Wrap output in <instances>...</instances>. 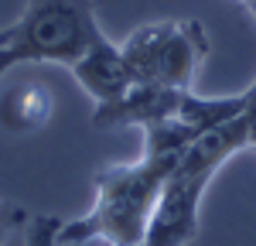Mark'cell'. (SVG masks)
Listing matches in <instances>:
<instances>
[{"instance_id": "6", "label": "cell", "mask_w": 256, "mask_h": 246, "mask_svg": "<svg viewBox=\"0 0 256 246\" xmlns=\"http://www.w3.org/2000/svg\"><path fill=\"white\" fill-rule=\"evenodd\" d=\"M55 102L41 82H20L0 100V123L10 134H34L52 120Z\"/></svg>"}, {"instance_id": "4", "label": "cell", "mask_w": 256, "mask_h": 246, "mask_svg": "<svg viewBox=\"0 0 256 246\" xmlns=\"http://www.w3.org/2000/svg\"><path fill=\"white\" fill-rule=\"evenodd\" d=\"M120 48L134 72V82L164 86V89H192L212 44L202 20L168 18L140 24L137 31L126 34Z\"/></svg>"}, {"instance_id": "5", "label": "cell", "mask_w": 256, "mask_h": 246, "mask_svg": "<svg viewBox=\"0 0 256 246\" xmlns=\"http://www.w3.org/2000/svg\"><path fill=\"white\" fill-rule=\"evenodd\" d=\"M72 76L82 89L92 96L96 106H110L120 96L130 92L134 86V72L123 58V48L113 44L110 38H99L76 65H72Z\"/></svg>"}, {"instance_id": "2", "label": "cell", "mask_w": 256, "mask_h": 246, "mask_svg": "<svg viewBox=\"0 0 256 246\" xmlns=\"http://www.w3.org/2000/svg\"><path fill=\"white\" fill-rule=\"evenodd\" d=\"M242 147H250V120H246V113L216 126V130H208L205 137H198L181 154L171 178L164 182V192H160L158 208L150 216L144 246H188L192 243L198 236V212H202V198H205L208 184L226 168V161L232 154H239Z\"/></svg>"}, {"instance_id": "3", "label": "cell", "mask_w": 256, "mask_h": 246, "mask_svg": "<svg viewBox=\"0 0 256 246\" xmlns=\"http://www.w3.org/2000/svg\"><path fill=\"white\" fill-rule=\"evenodd\" d=\"M99 38L106 34L96 20L92 0H28L20 20L10 24L7 48L14 52L18 65L52 62L72 68Z\"/></svg>"}, {"instance_id": "10", "label": "cell", "mask_w": 256, "mask_h": 246, "mask_svg": "<svg viewBox=\"0 0 256 246\" xmlns=\"http://www.w3.org/2000/svg\"><path fill=\"white\" fill-rule=\"evenodd\" d=\"M239 4H242V7H246V10L253 14V20H256V0H239Z\"/></svg>"}, {"instance_id": "8", "label": "cell", "mask_w": 256, "mask_h": 246, "mask_svg": "<svg viewBox=\"0 0 256 246\" xmlns=\"http://www.w3.org/2000/svg\"><path fill=\"white\" fill-rule=\"evenodd\" d=\"M58 232H62V222L55 216H31L28 219V240H24V246H62Z\"/></svg>"}, {"instance_id": "9", "label": "cell", "mask_w": 256, "mask_h": 246, "mask_svg": "<svg viewBox=\"0 0 256 246\" xmlns=\"http://www.w3.org/2000/svg\"><path fill=\"white\" fill-rule=\"evenodd\" d=\"M246 120H250V147L256 150V116H250V113H246Z\"/></svg>"}, {"instance_id": "1", "label": "cell", "mask_w": 256, "mask_h": 246, "mask_svg": "<svg viewBox=\"0 0 256 246\" xmlns=\"http://www.w3.org/2000/svg\"><path fill=\"white\" fill-rule=\"evenodd\" d=\"M181 154L168 150H140L137 161L110 164L96 171V202L89 216L76 222H62L58 243L76 246L102 240L106 246H144L150 216L158 208L164 182L171 178Z\"/></svg>"}, {"instance_id": "11", "label": "cell", "mask_w": 256, "mask_h": 246, "mask_svg": "<svg viewBox=\"0 0 256 246\" xmlns=\"http://www.w3.org/2000/svg\"><path fill=\"white\" fill-rule=\"evenodd\" d=\"M10 41V28H0V44H7Z\"/></svg>"}, {"instance_id": "7", "label": "cell", "mask_w": 256, "mask_h": 246, "mask_svg": "<svg viewBox=\"0 0 256 246\" xmlns=\"http://www.w3.org/2000/svg\"><path fill=\"white\" fill-rule=\"evenodd\" d=\"M18 58H14V52L7 48V44H0V76L7 72V68H14ZM18 226H28V216H24V208L10 202H0V246L7 243V236L18 229Z\"/></svg>"}]
</instances>
